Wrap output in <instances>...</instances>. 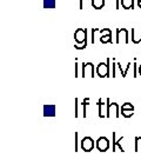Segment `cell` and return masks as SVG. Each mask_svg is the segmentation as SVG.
<instances>
[{"label": "cell", "instance_id": "cell-1", "mask_svg": "<svg viewBox=\"0 0 141 159\" xmlns=\"http://www.w3.org/2000/svg\"><path fill=\"white\" fill-rule=\"evenodd\" d=\"M109 58L107 59V63H100L96 66V74L100 78H107L109 77Z\"/></svg>", "mask_w": 141, "mask_h": 159}, {"label": "cell", "instance_id": "cell-2", "mask_svg": "<svg viewBox=\"0 0 141 159\" xmlns=\"http://www.w3.org/2000/svg\"><path fill=\"white\" fill-rule=\"evenodd\" d=\"M80 146L85 152H90L94 148V140L90 137H84L80 142Z\"/></svg>", "mask_w": 141, "mask_h": 159}, {"label": "cell", "instance_id": "cell-3", "mask_svg": "<svg viewBox=\"0 0 141 159\" xmlns=\"http://www.w3.org/2000/svg\"><path fill=\"white\" fill-rule=\"evenodd\" d=\"M107 102V118H109L112 114H114L115 118H119L120 114H119V105L117 102H111L109 99L106 100Z\"/></svg>", "mask_w": 141, "mask_h": 159}, {"label": "cell", "instance_id": "cell-4", "mask_svg": "<svg viewBox=\"0 0 141 159\" xmlns=\"http://www.w3.org/2000/svg\"><path fill=\"white\" fill-rule=\"evenodd\" d=\"M95 146L100 152H106L109 148V140H108V138H106V137L98 138V140L95 143Z\"/></svg>", "mask_w": 141, "mask_h": 159}, {"label": "cell", "instance_id": "cell-5", "mask_svg": "<svg viewBox=\"0 0 141 159\" xmlns=\"http://www.w3.org/2000/svg\"><path fill=\"white\" fill-rule=\"evenodd\" d=\"M74 39L75 44H84L85 41H87V31L86 29H78L74 33Z\"/></svg>", "mask_w": 141, "mask_h": 159}, {"label": "cell", "instance_id": "cell-6", "mask_svg": "<svg viewBox=\"0 0 141 159\" xmlns=\"http://www.w3.org/2000/svg\"><path fill=\"white\" fill-rule=\"evenodd\" d=\"M121 38H124L125 43L126 44H128V31L126 29H118L117 30V44L120 43V39Z\"/></svg>", "mask_w": 141, "mask_h": 159}, {"label": "cell", "instance_id": "cell-7", "mask_svg": "<svg viewBox=\"0 0 141 159\" xmlns=\"http://www.w3.org/2000/svg\"><path fill=\"white\" fill-rule=\"evenodd\" d=\"M56 112V106L54 104H51V105H45L44 106V116L45 117H54Z\"/></svg>", "mask_w": 141, "mask_h": 159}, {"label": "cell", "instance_id": "cell-8", "mask_svg": "<svg viewBox=\"0 0 141 159\" xmlns=\"http://www.w3.org/2000/svg\"><path fill=\"white\" fill-rule=\"evenodd\" d=\"M98 106H99V117L100 118H107V104L102 102V99H99Z\"/></svg>", "mask_w": 141, "mask_h": 159}, {"label": "cell", "instance_id": "cell-9", "mask_svg": "<svg viewBox=\"0 0 141 159\" xmlns=\"http://www.w3.org/2000/svg\"><path fill=\"white\" fill-rule=\"evenodd\" d=\"M87 70H90V74L92 78H94V65L92 63H84L82 64V77L87 75Z\"/></svg>", "mask_w": 141, "mask_h": 159}, {"label": "cell", "instance_id": "cell-10", "mask_svg": "<svg viewBox=\"0 0 141 159\" xmlns=\"http://www.w3.org/2000/svg\"><path fill=\"white\" fill-rule=\"evenodd\" d=\"M122 139H124V137H121L119 140H115V132H113V152L115 151V148H119V150H120L121 152H125L122 145L120 144V142H122Z\"/></svg>", "mask_w": 141, "mask_h": 159}, {"label": "cell", "instance_id": "cell-11", "mask_svg": "<svg viewBox=\"0 0 141 159\" xmlns=\"http://www.w3.org/2000/svg\"><path fill=\"white\" fill-rule=\"evenodd\" d=\"M120 4H121L122 8H125V10H130V8L133 10V7H134V0H120Z\"/></svg>", "mask_w": 141, "mask_h": 159}, {"label": "cell", "instance_id": "cell-12", "mask_svg": "<svg viewBox=\"0 0 141 159\" xmlns=\"http://www.w3.org/2000/svg\"><path fill=\"white\" fill-rule=\"evenodd\" d=\"M100 41L102 44H107V43H111L112 41V32H108V33H105L101 35L100 38Z\"/></svg>", "mask_w": 141, "mask_h": 159}, {"label": "cell", "instance_id": "cell-13", "mask_svg": "<svg viewBox=\"0 0 141 159\" xmlns=\"http://www.w3.org/2000/svg\"><path fill=\"white\" fill-rule=\"evenodd\" d=\"M92 6L95 10H101L105 6V0H92Z\"/></svg>", "mask_w": 141, "mask_h": 159}, {"label": "cell", "instance_id": "cell-14", "mask_svg": "<svg viewBox=\"0 0 141 159\" xmlns=\"http://www.w3.org/2000/svg\"><path fill=\"white\" fill-rule=\"evenodd\" d=\"M55 5V0H44V8H54Z\"/></svg>", "mask_w": 141, "mask_h": 159}, {"label": "cell", "instance_id": "cell-15", "mask_svg": "<svg viewBox=\"0 0 141 159\" xmlns=\"http://www.w3.org/2000/svg\"><path fill=\"white\" fill-rule=\"evenodd\" d=\"M90 105V98H86V99H84V102H82V116H84V118H86L87 117V113H86V108H87V106Z\"/></svg>", "mask_w": 141, "mask_h": 159}, {"label": "cell", "instance_id": "cell-16", "mask_svg": "<svg viewBox=\"0 0 141 159\" xmlns=\"http://www.w3.org/2000/svg\"><path fill=\"white\" fill-rule=\"evenodd\" d=\"M133 112H134V111H132V110H121V114L124 116L125 118H130V117L134 114Z\"/></svg>", "mask_w": 141, "mask_h": 159}, {"label": "cell", "instance_id": "cell-17", "mask_svg": "<svg viewBox=\"0 0 141 159\" xmlns=\"http://www.w3.org/2000/svg\"><path fill=\"white\" fill-rule=\"evenodd\" d=\"M121 110H132V111H134V105L130 104V102H125L124 105L121 106Z\"/></svg>", "mask_w": 141, "mask_h": 159}, {"label": "cell", "instance_id": "cell-18", "mask_svg": "<svg viewBox=\"0 0 141 159\" xmlns=\"http://www.w3.org/2000/svg\"><path fill=\"white\" fill-rule=\"evenodd\" d=\"M134 140H135L134 151H135V152H139V143H140V140H141V137H135V138H134Z\"/></svg>", "mask_w": 141, "mask_h": 159}, {"label": "cell", "instance_id": "cell-19", "mask_svg": "<svg viewBox=\"0 0 141 159\" xmlns=\"http://www.w3.org/2000/svg\"><path fill=\"white\" fill-rule=\"evenodd\" d=\"M78 99H75V118H78Z\"/></svg>", "mask_w": 141, "mask_h": 159}, {"label": "cell", "instance_id": "cell-20", "mask_svg": "<svg viewBox=\"0 0 141 159\" xmlns=\"http://www.w3.org/2000/svg\"><path fill=\"white\" fill-rule=\"evenodd\" d=\"M78 151V132H75V152Z\"/></svg>", "mask_w": 141, "mask_h": 159}, {"label": "cell", "instance_id": "cell-21", "mask_svg": "<svg viewBox=\"0 0 141 159\" xmlns=\"http://www.w3.org/2000/svg\"><path fill=\"white\" fill-rule=\"evenodd\" d=\"M75 77H78V64L75 61Z\"/></svg>", "mask_w": 141, "mask_h": 159}, {"label": "cell", "instance_id": "cell-22", "mask_svg": "<svg viewBox=\"0 0 141 159\" xmlns=\"http://www.w3.org/2000/svg\"><path fill=\"white\" fill-rule=\"evenodd\" d=\"M84 8V5H82V0H80V10Z\"/></svg>", "mask_w": 141, "mask_h": 159}, {"label": "cell", "instance_id": "cell-23", "mask_svg": "<svg viewBox=\"0 0 141 159\" xmlns=\"http://www.w3.org/2000/svg\"><path fill=\"white\" fill-rule=\"evenodd\" d=\"M139 74H140V75H141V65H140V66H139Z\"/></svg>", "mask_w": 141, "mask_h": 159}, {"label": "cell", "instance_id": "cell-24", "mask_svg": "<svg viewBox=\"0 0 141 159\" xmlns=\"http://www.w3.org/2000/svg\"><path fill=\"white\" fill-rule=\"evenodd\" d=\"M138 6H139V8H141V2H138Z\"/></svg>", "mask_w": 141, "mask_h": 159}, {"label": "cell", "instance_id": "cell-25", "mask_svg": "<svg viewBox=\"0 0 141 159\" xmlns=\"http://www.w3.org/2000/svg\"><path fill=\"white\" fill-rule=\"evenodd\" d=\"M138 2H141V0H138Z\"/></svg>", "mask_w": 141, "mask_h": 159}]
</instances>
